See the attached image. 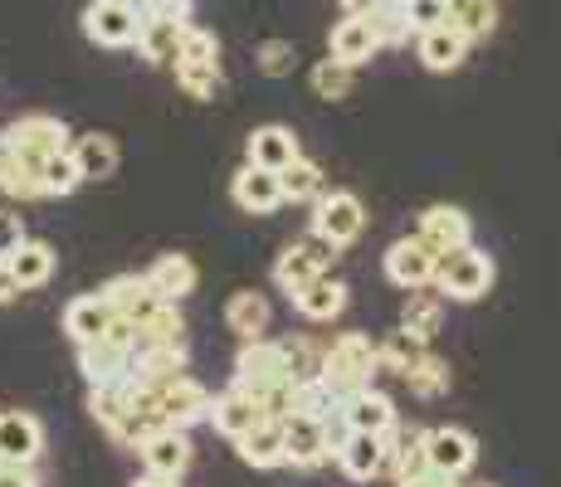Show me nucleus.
Masks as SVG:
<instances>
[{
    "instance_id": "nucleus-51",
    "label": "nucleus",
    "mask_w": 561,
    "mask_h": 487,
    "mask_svg": "<svg viewBox=\"0 0 561 487\" xmlns=\"http://www.w3.org/2000/svg\"><path fill=\"white\" fill-rule=\"evenodd\" d=\"M381 0H342V15H371Z\"/></svg>"
},
{
    "instance_id": "nucleus-34",
    "label": "nucleus",
    "mask_w": 561,
    "mask_h": 487,
    "mask_svg": "<svg viewBox=\"0 0 561 487\" xmlns=\"http://www.w3.org/2000/svg\"><path fill=\"white\" fill-rule=\"evenodd\" d=\"M499 25V0H449V30L463 39H483Z\"/></svg>"
},
{
    "instance_id": "nucleus-28",
    "label": "nucleus",
    "mask_w": 561,
    "mask_h": 487,
    "mask_svg": "<svg viewBox=\"0 0 561 487\" xmlns=\"http://www.w3.org/2000/svg\"><path fill=\"white\" fill-rule=\"evenodd\" d=\"M268 322H274V308H268L264 292H250V288H244V292H234V298L225 302V327H230L240 341L264 337Z\"/></svg>"
},
{
    "instance_id": "nucleus-5",
    "label": "nucleus",
    "mask_w": 561,
    "mask_h": 487,
    "mask_svg": "<svg viewBox=\"0 0 561 487\" xmlns=\"http://www.w3.org/2000/svg\"><path fill=\"white\" fill-rule=\"evenodd\" d=\"M133 341H137V327L133 322H117L103 341H89L79 346V371L89 385H103V381H117V375L133 371Z\"/></svg>"
},
{
    "instance_id": "nucleus-20",
    "label": "nucleus",
    "mask_w": 561,
    "mask_h": 487,
    "mask_svg": "<svg viewBox=\"0 0 561 487\" xmlns=\"http://www.w3.org/2000/svg\"><path fill=\"white\" fill-rule=\"evenodd\" d=\"M137 453H142L147 473H161V478H181V473L191 468V439H186V429H176V425H167V429H157L152 439H142Z\"/></svg>"
},
{
    "instance_id": "nucleus-42",
    "label": "nucleus",
    "mask_w": 561,
    "mask_h": 487,
    "mask_svg": "<svg viewBox=\"0 0 561 487\" xmlns=\"http://www.w3.org/2000/svg\"><path fill=\"white\" fill-rule=\"evenodd\" d=\"M405 20L415 35H425V30H435V25H449V0H405Z\"/></svg>"
},
{
    "instance_id": "nucleus-2",
    "label": "nucleus",
    "mask_w": 561,
    "mask_h": 487,
    "mask_svg": "<svg viewBox=\"0 0 561 487\" xmlns=\"http://www.w3.org/2000/svg\"><path fill=\"white\" fill-rule=\"evenodd\" d=\"M234 390H244V395H254L259 405H264L274 390L294 385V375H288V351L284 341H268V337H254L240 346V356H234V375H230Z\"/></svg>"
},
{
    "instance_id": "nucleus-11",
    "label": "nucleus",
    "mask_w": 561,
    "mask_h": 487,
    "mask_svg": "<svg viewBox=\"0 0 561 487\" xmlns=\"http://www.w3.org/2000/svg\"><path fill=\"white\" fill-rule=\"evenodd\" d=\"M332 459H337V468L347 473L352 483H371L386 473V434H362V429H342L337 439H332Z\"/></svg>"
},
{
    "instance_id": "nucleus-21",
    "label": "nucleus",
    "mask_w": 561,
    "mask_h": 487,
    "mask_svg": "<svg viewBox=\"0 0 561 487\" xmlns=\"http://www.w3.org/2000/svg\"><path fill=\"white\" fill-rule=\"evenodd\" d=\"M244 156H250L254 166H264V171H284L288 161L304 156V147H298L294 127L264 123V127H254V132H250V142H244Z\"/></svg>"
},
{
    "instance_id": "nucleus-29",
    "label": "nucleus",
    "mask_w": 561,
    "mask_h": 487,
    "mask_svg": "<svg viewBox=\"0 0 561 487\" xmlns=\"http://www.w3.org/2000/svg\"><path fill=\"white\" fill-rule=\"evenodd\" d=\"M147 278H152V288L161 292L167 302H181V298H191L201 283V268L191 264V254H161L152 268H147Z\"/></svg>"
},
{
    "instance_id": "nucleus-10",
    "label": "nucleus",
    "mask_w": 561,
    "mask_h": 487,
    "mask_svg": "<svg viewBox=\"0 0 561 487\" xmlns=\"http://www.w3.org/2000/svg\"><path fill=\"white\" fill-rule=\"evenodd\" d=\"M152 395H157L161 419L176 429H191V425H201V419H210V405H215L210 390L201 381H191V375H171V381L152 385Z\"/></svg>"
},
{
    "instance_id": "nucleus-44",
    "label": "nucleus",
    "mask_w": 561,
    "mask_h": 487,
    "mask_svg": "<svg viewBox=\"0 0 561 487\" xmlns=\"http://www.w3.org/2000/svg\"><path fill=\"white\" fill-rule=\"evenodd\" d=\"M259 69H264L268 79H284V73L294 69V45H288V39H264V45H259Z\"/></svg>"
},
{
    "instance_id": "nucleus-43",
    "label": "nucleus",
    "mask_w": 561,
    "mask_h": 487,
    "mask_svg": "<svg viewBox=\"0 0 561 487\" xmlns=\"http://www.w3.org/2000/svg\"><path fill=\"white\" fill-rule=\"evenodd\" d=\"M176 59H220V39L201 25H186L181 30V54Z\"/></svg>"
},
{
    "instance_id": "nucleus-25",
    "label": "nucleus",
    "mask_w": 561,
    "mask_h": 487,
    "mask_svg": "<svg viewBox=\"0 0 561 487\" xmlns=\"http://www.w3.org/2000/svg\"><path fill=\"white\" fill-rule=\"evenodd\" d=\"M469 45L473 39H463L459 30H449V25H435V30H425V35H415V54L430 73H455L459 63L469 59Z\"/></svg>"
},
{
    "instance_id": "nucleus-47",
    "label": "nucleus",
    "mask_w": 561,
    "mask_h": 487,
    "mask_svg": "<svg viewBox=\"0 0 561 487\" xmlns=\"http://www.w3.org/2000/svg\"><path fill=\"white\" fill-rule=\"evenodd\" d=\"M0 487H39L35 463H0Z\"/></svg>"
},
{
    "instance_id": "nucleus-15",
    "label": "nucleus",
    "mask_w": 561,
    "mask_h": 487,
    "mask_svg": "<svg viewBox=\"0 0 561 487\" xmlns=\"http://www.w3.org/2000/svg\"><path fill=\"white\" fill-rule=\"evenodd\" d=\"M142 381H137L133 371L117 375V381H103V385H89V415L99 419L107 434H117V425H123L127 415H133L137 405H142Z\"/></svg>"
},
{
    "instance_id": "nucleus-24",
    "label": "nucleus",
    "mask_w": 561,
    "mask_h": 487,
    "mask_svg": "<svg viewBox=\"0 0 561 487\" xmlns=\"http://www.w3.org/2000/svg\"><path fill=\"white\" fill-rule=\"evenodd\" d=\"M288 302H294L298 317L332 322V317H342V312H347V283H342V278H332V274H318L304 292H294Z\"/></svg>"
},
{
    "instance_id": "nucleus-30",
    "label": "nucleus",
    "mask_w": 561,
    "mask_h": 487,
    "mask_svg": "<svg viewBox=\"0 0 561 487\" xmlns=\"http://www.w3.org/2000/svg\"><path fill=\"white\" fill-rule=\"evenodd\" d=\"M191 20H157V15H142V35H137V54L147 63H176L181 54V30Z\"/></svg>"
},
{
    "instance_id": "nucleus-22",
    "label": "nucleus",
    "mask_w": 561,
    "mask_h": 487,
    "mask_svg": "<svg viewBox=\"0 0 561 487\" xmlns=\"http://www.w3.org/2000/svg\"><path fill=\"white\" fill-rule=\"evenodd\" d=\"M259 419H268L264 415V405H259L254 395H244V390H225V395H215V405H210V425H215V434H225V439H244L250 429L259 425Z\"/></svg>"
},
{
    "instance_id": "nucleus-18",
    "label": "nucleus",
    "mask_w": 561,
    "mask_h": 487,
    "mask_svg": "<svg viewBox=\"0 0 561 487\" xmlns=\"http://www.w3.org/2000/svg\"><path fill=\"white\" fill-rule=\"evenodd\" d=\"M415 234L445 258V254H455V248L473 244V220L463 210H455V205H430V210L420 214Z\"/></svg>"
},
{
    "instance_id": "nucleus-46",
    "label": "nucleus",
    "mask_w": 561,
    "mask_h": 487,
    "mask_svg": "<svg viewBox=\"0 0 561 487\" xmlns=\"http://www.w3.org/2000/svg\"><path fill=\"white\" fill-rule=\"evenodd\" d=\"M137 5H142V15H157V20H191L196 0H137Z\"/></svg>"
},
{
    "instance_id": "nucleus-37",
    "label": "nucleus",
    "mask_w": 561,
    "mask_h": 487,
    "mask_svg": "<svg viewBox=\"0 0 561 487\" xmlns=\"http://www.w3.org/2000/svg\"><path fill=\"white\" fill-rule=\"evenodd\" d=\"M308 83H312V93H318V97L342 103V97L352 93V83H357V69H352V63H342V59H322V63H312Z\"/></svg>"
},
{
    "instance_id": "nucleus-12",
    "label": "nucleus",
    "mask_w": 561,
    "mask_h": 487,
    "mask_svg": "<svg viewBox=\"0 0 561 487\" xmlns=\"http://www.w3.org/2000/svg\"><path fill=\"white\" fill-rule=\"evenodd\" d=\"M337 425L342 429H362V434H391V429L401 425V415H396V399L391 395L362 385L357 395H347L337 405Z\"/></svg>"
},
{
    "instance_id": "nucleus-32",
    "label": "nucleus",
    "mask_w": 561,
    "mask_h": 487,
    "mask_svg": "<svg viewBox=\"0 0 561 487\" xmlns=\"http://www.w3.org/2000/svg\"><path fill=\"white\" fill-rule=\"evenodd\" d=\"M10 268H15L20 292H25V288H45L54 278V248L45 240H25L15 254H10Z\"/></svg>"
},
{
    "instance_id": "nucleus-19",
    "label": "nucleus",
    "mask_w": 561,
    "mask_h": 487,
    "mask_svg": "<svg viewBox=\"0 0 561 487\" xmlns=\"http://www.w3.org/2000/svg\"><path fill=\"white\" fill-rule=\"evenodd\" d=\"M45 453V429L25 409H0V463H35Z\"/></svg>"
},
{
    "instance_id": "nucleus-36",
    "label": "nucleus",
    "mask_w": 561,
    "mask_h": 487,
    "mask_svg": "<svg viewBox=\"0 0 561 487\" xmlns=\"http://www.w3.org/2000/svg\"><path fill=\"white\" fill-rule=\"evenodd\" d=\"M39 186H45V200H64V195H73L83 186V171L73 161V151H59V156H49L39 166Z\"/></svg>"
},
{
    "instance_id": "nucleus-41",
    "label": "nucleus",
    "mask_w": 561,
    "mask_h": 487,
    "mask_svg": "<svg viewBox=\"0 0 561 487\" xmlns=\"http://www.w3.org/2000/svg\"><path fill=\"white\" fill-rule=\"evenodd\" d=\"M284 351H288V375H294V385L298 381H322L328 351H318V346H308V341H284Z\"/></svg>"
},
{
    "instance_id": "nucleus-26",
    "label": "nucleus",
    "mask_w": 561,
    "mask_h": 487,
    "mask_svg": "<svg viewBox=\"0 0 561 487\" xmlns=\"http://www.w3.org/2000/svg\"><path fill=\"white\" fill-rule=\"evenodd\" d=\"M240 459L250 468H284L288 463V443H284V419H259L244 439H234Z\"/></svg>"
},
{
    "instance_id": "nucleus-9",
    "label": "nucleus",
    "mask_w": 561,
    "mask_h": 487,
    "mask_svg": "<svg viewBox=\"0 0 561 487\" xmlns=\"http://www.w3.org/2000/svg\"><path fill=\"white\" fill-rule=\"evenodd\" d=\"M381 268L401 292H415V288H435V268H439V254L430 248L420 234L410 240H396L391 248L381 254Z\"/></svg>"
},
{
    "instance_id": "nucleus-6",
    "label": "nucleus",
    "mask_w": 561,
    "mask_h": 487,
    "mask_svg": "<svg viewBox=\"0 0 561 487\" xmlns=\"http://www.w3.org/2000/svg\"><path fill=\"white\" fill-rule=\"evenodd\" d=\"M308 230H318L322 240H332L337 248L357 244L362 230H366V205L357 200L352 190H332V195H318L312 200V220Z\"/></svg>"
},
{
    "instance_id": "nucleus-8",
    "label": "nucleus",
    "mask_w": 561,
    "mask_h": 487,
    "mask_svg": "<svg viewBox=\"0 0 561 487\" xmlns=\"http://www.w3.org/2000/svg\"><path fill=\"white\" fill-rule=\"evenodd\" d=\"M284 443H288V463H294V468H322V463L332 459V419L288 409L284 415Z\"/></svg>"
},
{
    "instance_id": "nucleus-17",
    "label": "nucleus",
    "mask_w": 561,
    "mask_h": 487,
    "mask_svg": "<svg viewBox=\"0 0 561 487\" xmlns=\"http://www.w3.org/2000/svg\"><path fill=\"white\" fill-rule=\"evenodd\" d=\"M230 200L240 205L244 214H274L278 205H288L284 186H278V171H264V166H254V161H244V166L234 171Z\"/></svg>"
},
{
    "instance_id": "nucleus-4",
    "label": "nucleus",
    "mask_w": 561,
    "mask_h": 487,
    "mask_svg": "<svg viewBox=\"0 0 561 487\" xmlns=\"http://www.w3.org/2000/svg\"><path fill=\"white\" fill-rule=\"evenodd\" d=\"M83 35L103 49H127L142 35V5L137 0H89L83 5Z\"/></svg>"
},
{
    "instance_id": "nucleus-45",
    "label": "nucleus",
    "mask_w": 561,
    "mask_h": 487,
    "mask_svg": "<svg viewBox=\"0 0 561 487\" xmlns=\"http://www.w3.org/2000/svg\"><path fill=\"white\" fill-rule=\"evenodd\" d=\"M20 244H25V220L15 210H0V258H10Z\"/></svg>"
},
{
    "instance_id": "nucleus-1",
    "label": "nucleus",
    "mask_w": 561,
    "mask_h": 487,
    "mask_svg": "<svg viewBox=\"0 0 561 487\" xmlns=\"http://www.w3.org/2000/svg\"><path fill=\"white\" fill-rule=\"evenodd\" d=\"M381 371V341L362 337V332H342L328 346V366H322V381L332 385V395L347 399L362 385H371V375Z\"/></svg>"
},
{
    "instance_id": "nucleus-13",
    "label": "nucleus",
    "mask_w": 561,
    "mask_h": 487,
    "mask_svg": "<svg viewBox=\"0 0 561 487\" xmlns=\"http://www.w3.org/2000/svg\"><path fill=\"white\" fill-rule=\"evenodd\" d=\"M425 449H430L435 473H445V478H455V483L473 468V463H479V439H473L469 429H459V425L425 429Z\"/></svg>"
},
{
    "instance_id": "nucleus-48",
    "label": "nucleus",
    "mask_w": 561,
    "mask_h": 487,
    "mask_svg": "<svg viewBox=\"0 0 561 487\" xmlns=\"http://www.w3.org/2000/svg\"><path fill=\"white\" fill-rule=\"evenodd\" d=\"M298 244H304V248H308L312 258H318L322 268H332V258H337V244H332V240H322L318 230H308V234H304V240H298Z\"/></svg>"
},
{
    "instance_id": "nucleus-14",
    "label": "nucleus",
    "mask_w": 561,
    "mask_h": 487,
    "mask_svg": "<svg viewBox=\"0 0 561 487\" xmlns=\"http://www.w3.org/2000/svg\"><path fill=\"white\" fill-rule=\"evenodd\" d=\"M103 298L113 302V312H117V322H133V327H142L147 317L161 308V292L152 288V278L147 274H117V278H107L103 283Z\"/></svg>"
},
{
    "instance_id": "nucleus-35",
    "label": "nucleus",
    "mask_w": 561,
    "mask_h": 487,
    "mask_svg": "<svg viewBox=\"0 0 561 487\" xmlns=\"http://www.w3.org/2000/svg\"><path fill=\"white\" fill-rule=\"evenodd\" d=\"M439 317H445V298H439V292L415 288L410 292V302H405V312H401V327L415 332L420 341H430L439 332Z\"/></svg>"
},
{
    "instance_id": "nucleus-27",
    "label": "nucleus",
    "mask_w": 561,
    "mask_h": 487,
    "mask_svg": "<svg viewBox=\"0 0 561 487\" xmlns=\"http://www.w3.org/2000/svg\"><path fill=\"white\" fill-rule=\"evenodd\" d=\"M69 151H73V161H79L83 181H107V176H117V166H123V147H117V137H107V132L73 137Z\"/></svg>"
},
{
    "instance_id": "nucleus-49",
    "label": "nucleus",
    "mask_w": 561,
    "mask_h": 487,
    "mask_svg": "<svg viewBox=\"0 0 561 487\" xmlns=\"http://www.w3.org/2000/svg\"><path fill=\"white\" fill-rule=\"evenodd\" d=\"M20 166V156H15V142H10V132H0V186L10 181V171Z\"/></svg>"
},
{
    "instance_id": "nucleus-23",
    "label": "nucleus",
    "mask_w": 561,
    "mask_h": 487,
    "mask_svg": "<svg viewBox=\"0 0 561 487\" xmlns=\"http://www.w3.org/2000/svg\"><path fill=\"white\" fill-rule=\"evenodd\" d=\"M328 49H332V59L362 69L366 59H376V49H381V35H376V25L366 15H347V20H337V25H332Z\"/></svg>"
},
{
    "instance_id": "nucleus-40",
    "label": "nucleus",
    "mask_w": 561,
    "mask_h": 487,
    "mask_svg": "<svg viewBox=\"0 0 561 487\" xmlns=\"http://www.w3.org/2000/svg\"><path fill=\"white\" fill-rule=\"evenodd\" d=\"M430 351V341H420L415 337V332H391V337H386L381 341V371H396V375H405L410 371V366H415L420 361V356H425Z\"/></svg>"
},
{
    "instance_id": "nucleus-53",
    "label": "nucleus",
    "mask_w": 561,
    "mask_h": 487,
    "mask_svg": "<svg viewBox=\"0 0 561 487\" xmlns=\"http://www.w3.org/2000/svg\"><path fill=\"white\" fill-rule=\"evenodd\" d=\"M396 5H405V0H396Z\"/></svg>"
},
{
    "instance_id": "nucleus-50",
    "label": "nucleus",
    "mask_w": 561,
    "mask_h": 487,
    "mask_svg": "<svg viewBox=\"0 0 561 487\" xmlns=\"http://www.w3.org/2000/svg\"><path fill=\"white\" fill-rule=\"evenodd\" d=\"M20 292V283H15V268H10V258H0V302H10Z\"/></svg>"
},
{
    "instance_id": "nucleus-7",
    "label": "nucleus",
    "mask_w": 561,
    "mask_h": 487,
    "mask_svg": "<svg viewBox=\"0 0 561 487\" xmlns=\"http://www.w3.org/2000/svg\"><path fill=\"white\" fill-rule=\"evenodd\" d=\"M10 132V142H15V156L25 161V166H45L49 156H59V151H69L73 147V137H69V127L59 123V117H49V113H30V117H20L15 127H5Z\"/></svg>"
},
{
    "instance_id": "nucleus-39",
    "label": "nucleus",
    "mask_w": 561,
    "mask_h": 487,
    "mask_svg": "<svg viewBox=\"0 0 561 487\" xmlns=\"http://www.w3.org/2000/svg\"><path fill=\"white\" fill-rule=\"evenodd\" d=\"M278 186H284V200H318L322 195V166L308 156L288 161L284 171H278Z\"/></svg>"
},
{
    "instance_id": "nucleus-3",
    "label": "nucleus",
    "mask_w": 561,
    "mask_h": 487,
    "mask_svg": "<svg viewBox=\"0 0 561 487\" xmlns=\"http://www.w3.org/2000/svg\"><path fill=\"white\" fill-rule=\"evenodd\" d=\"M493 278H499V268H493V258L483 254V248L463 244L455 254L439 258L435 268V288L445 302H479L483 292L493 288Z\"/></svg>"
},
{
    "instance_id": "nucleus-31",
    "label": "nucleus",
    "mask_w": 561,
    "mask_h": 487,
    "mask_svg": "<svg viewBox=\"0 0 561 487\" xmlns=\"http://www.w3.org/2000/svg\"><path fill=\"white\" fill-rule=\"evenodd\" d=\"M318 274H328V268H322L304 244H288L284 254L274 258V283H278V292H288V298H294V292H304Z\"/></svg>"
},
{
    "instance_id": "nucleus-33",
    "label": "nucleus",
    "mask_w": 561,
    "mask_h": 487,
    "mask_svg": "<svg viewBox=\"0 0 561 487\" xmlns=\"http://www.w3.org/2000/svg\"><path fill=\"white\" fill-rule=\"evenodd\" d=\"M176 69V83L186 97H196V103H210L215 93H220L225 73H220V59H176L171 63Z\"/></svg>"
},
{
    "instance_id": "nucleus-16",
    "label": "nucleus",
    "mask_w": 561,
    "mask_h": 487,
    "mask_svg": "<svg viewBox=\"0 0 561 487\" xmlns=\"http://www.w3.org/2000/svg\"><path fill=\"white\" fill-rule=\"evenodd\" d=\"M113 327H117V312H113V302L103 298V288L83 292V298H73L69 308H64V337H69L73 346L103 341Z\"/></svg>"
},
{
    "instance_id": "nucleus-38",
    "label": "nucleus",
    "mask_w": 561,
    "mask_h": 487,
    "mask_svg": "<svg viewBox=\"0 0 561 487\" xmlns=\"http://www.w3.org/2000/svg\"><path fill=\"white\" fill-rule=\"evenodd\" d=\"M401 381L410 385V395H420V399H439L449 390V366L439 361V356H420L415 366H410V371L401 375Z\"/></svg>"
},
{
    "instance_id": "nucleus-52",
    "label": "nucleus",
    "mask_w": 561,
    "mask_h": 487,
    "mask_svg": "<svg viewBox=\"0 0 561 487\" xmlns=\"http://www.w3.org/2000/svg\"><path fill=\"white\" fill-rule=\"evenodd\" d=\"M133 487H181V478H161V473H147V478H137Z\"/></svg>"
}]
</instances>
